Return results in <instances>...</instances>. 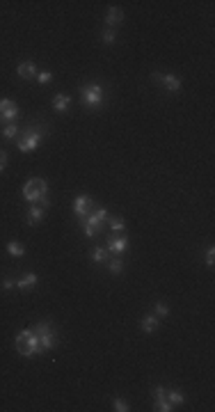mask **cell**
I'll return each mask as SVG.
<instances>
[{"mask_svg": "<svg viewBox=\"0 0 215 412\" xmlns=\"http://www.w3.org/2000/svg\"><path fill=\"white\" fill-rule=\"evenodd\" d=\"M14 346H16V352H18V355H21V358H26V360L34 358V355H42L39 339H37V334H34L30 328H28V330H21V332H18Z\"/></svg>", "mask_w": 215, "mask_h": 412, "instance_id": "6da1fadb", "label": "cell"}, {"mask_svg": "<svg viewBox=\"0 0 215 412\" xmlns=\"http://www.w3.org/2000/svg\"><path fill=\"white\" fill-rule=\"evenodd\" d=\"M44 138H46V128H44V126H39V128L37 126H28L21 133V138H16L18 152H23V154L34 152V149L44 142Z\"/></svg>", "mask_w": 215, "mask_h": 412, "instance_id": "7a4b0ae2", "label": "cell"}, {"mask_svg": "<svg viewBox=\"0 0 215 412\" xmlns=\"http://www.w3.org/2000/svg\"><path fill=\"white\" fill-rule=\"evenodd\" d=\"M30 330L37 334L39 339V348H42V352L46 350H53L55 346H58V332L53 330V326H50L48 320H39V323H34Z\"/></svg>", "mask_w": 215, "mask_h": 412, "instance_id": "3957f363", "label": "cell"}, {"mask_svg": "<svg viewBox=\"0 0 215 412\" xmlns=\"http://www.w3.org/2000/svg\"><path fill=\"white\" fill-rule=\"evenodd\" d=\"M106 220H108V211H106V208H101V206H96L90 216L82 218L80 224H82V229H85L87 238L98 236V234H101V229H103V224H106Z\"/></svg>", "mask_w": 215, "mask_h": 412, "instance_id": "277c9868", "label": "cell"}, {"mask_svg": "<svg viewBox=\"0 0 215 412\" xmlns=\"http://www.w3.org/2000/svg\"><path fill=\"white\" fill-rule=\"evenodd\" d=\"M80 101L87 108H101L106 96H103V87L98 82H90V85L80 87Z\"/></svg>", "mask_w": 215, "mask_h": 412, "instance_id": "5b68a950", "label": "cell"}, {"mask_svg": "<svg viewBox=\"0 0 215 412\" xmlns=\"http://www.w3.org/2000/svg\"><path fill=\"white\" fill-rule=\"evenodd\" d=\"M44 195H48V184L44 179H30L23 186V197H26L30 204H37Z\"/></svg>", "mask_w": 215, "mask_h": 412, "instance_id": "8992f818", "label": "cell"}, {"mask_svg": "<svg viewBox=\"0 0 215 412\" xmlns=\"http://www.w3.org/2000/svg\"><path fill=\"white\" fill-rule=\"evenodd\" d=\"M18 114H21V110H18V106L12 98H2L0 101V124H14V120Z\"/></svg>", "mask_w": 215, "mask_h": 412, "instance_id": "52a82bcc", "label": "cell"}, {"mask_svg": "<svg viewBox=\"0 0 215 412\" xmlns=\"http://www.w3.org/2000/svg\"><path fill=\"white\" fill-rule=\"evenodd\" d=\"M96 208V204H94V200L92 197H87V195H78L74 200V213H76V218L78 220H82V218H87L92 211Z\"/></svg>", "mask_w": 215, "mask_h": 412, "instance_id": "ba28073f", "label": "cell"}, {"mask_svg": "<svg viewBox=\"0 0 215 412\" xmlns=\"http://www.w3.org/2000/svg\"><path fill=\"white\" fill-rule=\"evenodd\" d=\"M154 82H158V85H162L165 90H170V92H178L181 90V78H176L174 74H154Z\"/></svg>", "mask_w": 215, "mask_h": 412, "instance_id": "9c48e42d", "label": "cell"}, {"mask_svg": "<svg viewBox=\"0 0 215 412\" xmlns=\"http://www.w3.org/2000/svg\"><path fill=\"white\" fill-rule=\"evenodd\" d=\"M128 238L126 236H110V240H108L106 250H108V254H124L126 250H128Z\"/></svg>", "mask_w": 215, "mask_h": 412, "instance_id": "30bf717a", "label": "cell"}, {"mask_svg": "<svg viewBox=\"0 0 215 412\" xmlns=\"http://www.w3.org/2000/svg\"><path fill=\"white\" fill-rule=\"evenodd\" d=\"M154 398H156V410H158V412H170V410H174V406L165 398V387H162V385L154 387Z\"/></svg>", "mask_w": 215, "mask_h": 412, "instance_id": "8fae6325", "label": "cell"}, {"mask_svg": "<svg viewBox=\"0 0 215 412\" xmlns=\"http://www.w3.org/2000/svg\"><path fill=\"white\" fill-rule=\"evenodd\" d=\"M44 216H46V208H42V206H30L26 213V224L28 227H34V224H39L44 220Z\"/></svg>", "mask_w": 215, "mask_h": 412, "instance_id": "7c38bea8", "label": "cell"}, {"mask_svg": "<svg viewBox=\"0 0 215 412\" xmlns=\"http://www.w3.org/2000/svg\"><path fill=\"white\" fill-rule=\"evenodd\" d=\"M37 284H39V275H34V272H26L23 277H18L16 280L18 291H30V288H34Z\"/></svg>", "mask_w": 215, "mask_h": 412, "instance_id": "4fadbf2b", "label": "cell"}, {"mask_svg": "<svg viewBox=\"0 0 215 412\" xmlns=\"http://www.w3.org/2000/svg\"><path fill=\"white\" fill-rule=\"evenodd\" d=\"M18 78H23V80H34L37 78V66L32 64V62H21L16 69Z\"/></svg>", "mask_w": 215, "mask_h": 412, "instance_id": "5bb4252c", "label": "cell"}, {"mask_svg": "<svg viewBox=\"0 0 215 412\" xmlns=\"http://www.w3.org/2000/svg\"><path fill=\"white\" fill-rule=\"evenodd\" d=\"M122 18H124V12L119 10V7H110V10L106 12V23H108V28L119 26V23H122Z\"/></svg>", "mask_w": 215, "mask_h": 412, "instance_id": "9a60e30c", "label": "cell"}, {"mask_svg": "<svg viewBox=\"0 0 215 412\" xmlns=\"http://www.w3.org/2000/svg\"><path fill=\"white\" fill-rule=\"evenodd\" d=\"M140 328H142V332L151 334V332H156V330H158V318H156L154 314H146L144 318L140 320Z\"/></svg>", "mask_w": 215, "mask_h": 412, "instance_id": "2e32d148", "label": "cell"}, {"mask_svg": "<svg viewBox=\"0 0 215 412\" xmlns=\"http://www.w3.org/2000/svg\"><path fill=\"white\" fill-rule=\"evenodd\" d=\"M69 103H71V96H66V94H55L53 96V108L58 110V112H66Z\"/></svg>", "mask_w": 215, "mask_h": 412, "instance_id": "e0dca14e", "label": "cell"}, {"mask_svg": "<svg viewBox=\"0 0 215 412\" xmlns=\"http://www.w3.org/2000/svg\"><path fill=\"white\" fill-rule=\"evenodd\" d=\"M165 398L172 406H181V403H186V394H181V392L176 390H165Z\"/></svg>", "mask_w": 215, "mask_h": 412, "instance_id": "ac0fdd59", "label": "cell"}, {"mask_svg": "<svg viewBox=\"0 0 215 412\" xmlns=\"http://www.w3.org/2000/svg\"><path fill=\"white\" fill-rule=\"evenodd\" d=\"M7 252H10L12 256L21 259V256L26 254V248H23V243H18V240H10V243H7Z\"/></svg>", "mask_w": 215, "mask_h": 412, "instance_id": "d6986e66", "label": "cell"}, {"mask_svg": "<svg viewBox=\"0 0 215 412\" xmlns=\"http://www.w3.org/2000/svg\"><path fill=\"white\" fill-rule=\"evenodd\" d=\"M90 256H92V261H94L96 266H103V264L108 261V250L106 248H94V252H92Z\"/></svg>", "mask_w": 215, "mask_h": 412, "instance_id": "ffe728a7", "label": "cell"}, {"mask_svg": "<svg viewBox=\"0 0 215 412\" xmlns=\"http://www.w3.org/2000/svg\"><path fill=\"white\" fill-rule=\"evenodd\" d=\"M0 133H2V138H5V140H16L21 130H18V126H16V124H5Z\"/></svg>", "mask_w": 215, "mask_h": 412, "instance_id": "44dd1931", "label": "cell"}, {"mask_svg": "<svg viewBox=\"0 0 215 412\" xmlns=\"http://www.w3.org/2000/svg\"><path fill=\"white\" fill-rule=\"evenodd\" d=\"M108 268H110V272H112V275H119V272L124 270V261L119 259V256H114V259L108 261Z\"/></svg>", "mask_w": 215, "mask_h": 412, "instance_id": "7402d4cb", "label": "cell"}, {"mask_svg": "<svg viewBox=\"0 0 215 412\" xmlns=\"http://www.w3.org/2000/svg\"><path fill=\"white\" fill-rule=\"evenodd\" d=\"M106 224H110V229H112V232H124V229H126V222L122 220V218H108Z\"/></svg>", "mask_w": 215, "mask_h": 412, "instance_id": "603a6c76", "label": "cell"}, {"mask_svg": "<svg viewBox=\"0 0 215 412\" xmlns=\"http://www.w3.org/2000/svg\"><path fill=\"white\" fill-rule=\"evenodd\" d=\"M167 314H170V307H167L165 302H156V307H154V316H156V318H165Z\"/></svg>", "mask_w": 215, "mask_h": 412, "instance_id": "cb8c5ba5", "label": "cell"}, {"mask_svg": "<svg viewBox=\"0 0 215 412\" xmlns=\"http://www.w3.org/2000/svg\"><path fill=\"white\" fill-rule=\"evenodd\" d=\"M34 80L39 82V85H48L50 80H53V74L50 71H37V78Z\"/></svg>", "mask_w": 215, "mask_h": 412, "instance_id": "d4e9b609", "label": "cell"}, {"mask_svg": "<svg viewBox=\"0 0 215 412\" xmlns=\"http://www.w3.org/2000/svg\"><path fill=\"white\" fill-rule=\"evenodd\" d=\"M112 406H114V410H117V412H128V410H130V408H128V403H126L124 398H114V401H112Z\"/></svg>", "mask_w": 215, "mask_h": 412, "instance_id": "484cf974", "label": "cell"}, {"mask_svg": "<svg viewBox=\"0 0 215 412\" xmlns=\"http://www.w3.org/2000/svg\"><path fill=\"white\" fill-rule=\"evenodd\" d=\"M114 39H117V34H114L112 30L108 28L106 32H103V44H106V46H112V44H114Z\"/></svg>", "mask_w": 215, "mask_h": 412, "instance_id": "4316f807", "label": "cell"}, {"mask_svg": "<svg viewBox=\"0 0 215 412\" xmlns=\"http://www.w3.org/2000/svg\"><path fill=\"white\" fill-rule=\"evenodd\" d=\"M204 264H206V266H213V264H215V250L213 248H208V250H206V254H204Z\"/></svg>", "mask_w": 215, "mask_h": 412, "instance_id": "83f0119b", "label": "cell"}, {"mask_svg": "<svg viewBox=\"0 0 215 412\" xmlns=\"http://www.w3.org/2000/svg\"><path fill=\"white\" fill-rule=\"evenodd\" d=\"M2 288H5V291L16 288V280H14V277H5V280H2Z\"/></svg>", "mask_w": 215, "mask_h": 412, "instance_id": "f1b7e54d", "label": "cell"}, {"mask_svg": "<svg viewBox=\"0 0 215 412\" xmlns=\"http://www.w3.org/2000/svg\"><path fill=\"white\" fill-rule=\"evenodd\" d=\"M5 165H7V154L2 152V149H0V172L5 170Z\"/></svg>", "mask_w": 215, "mask_h": 412, "instance_id": "f546056e", "label": "cell"}]
</instances>
